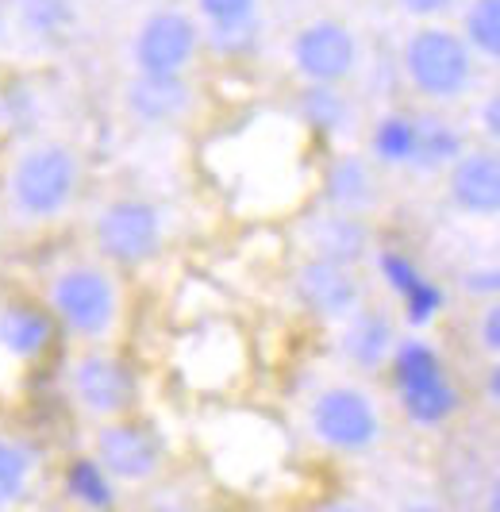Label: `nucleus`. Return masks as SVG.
Listing matches in <instances>:
<instances>
[{
    "mask_svg": "<svg viewBox=\"0 0 500 512\" xmlns=\"http://www.w3.org/2000/svg\"><path fill=\"white\" fill-rule=\"evenodd\" d=\"M124 108L143 128H170L193 112V85L185 74H135L124 85Z\"/></svg>",
    "mask_w": 500,
    "mask_h": 512,
    "instance_id": "obj_13",
    "label": "nucleus"
},
{
    "mask_svg": "<svg viewBox=\"0 0 500 512\" xmlns=\"http://www.w3.org/2000/svg\"><path fill=\"white\" fill-rule=\"evenodd\" d=\"M377 270H381L385 285L397 293L400 301H404V297H412V293L427 282L424 270H420L408 255H400V251H385V255H377Z\"/></svg>",
    "mask_w": 500,
    "mask_h": 512,
    "instance_id": "obj_26",
    "label": "nucleus"
},
{
    "mask_svg": "<svg viewBox=\"0 0 500 512\" xmlns=\"http://www.w3.org/2000/svg\"><path fill=\"white\" fill-rule=\"evenodd\" d=\"M66 489H70V497H74L77 505H85V509H93V512L112 509V501H116L112 478L104 474V466H100L97 459L70 462V470H66Z\"/></svg>",
    "mask_w": 500,
    "mask_h": 512,
    "instance_id": "obj_23",
    "label": "nucleus"
},
{
    "mask_svg": "<svg viewBox=\"0 0 500 512\" xmlns=\"http://www.w3.org/2000/svg\"><path fill=\"white\" fill-rule=\"evenodd\" d=\"M54 339L50 308L31 301H8L0 308V351L16 362H35Z\"/></svg>",
    "mask_w": 500,
    "mask_h": 512,
    "instance_id": "obj_17",
    "label": "nucleus"
},
{
    "mask_svg": "<svg viewBox=\"0 0 500 512\" xmlns=\"http://www.w3.org/2000/svg\"><path fill=\"white\" fill-rule=\"evenodd\" d=\"M416 151V116L385 112L370 131V154L381 166H408Z\"/></svg>",
    "mask_w": 500,
    "mask_h": 512,
    "instance_id": "obj_21",
    "label": "nucleus"
},
{
    "mask_svg": "<svg viewBox=\"0 0 500 512\" xmlns=\"http://www.w3.org/2000/svg\"><path fill=\"white\" fill-rule=\"evenodd\" d=\"M400 62H404L408 85L427 101H454L474 81V51H470V43L458 31L439 24L416 27L408 35V43H404Z\"/></svg>",
    "mask_w": 500,
    "mask_h": 512,
    "instance_id": "obj_3",
    "label": "nucleus"
},
{
    "mask_svg": "<svg viewBox=\"0 0 500 512\" xmlns=\"http://www.w3.org/2000/svg\"><path fill=\"white\" fill-rule=\"evenodd\" d=\"M93 243L112 266H147L166 243V216L147 197H112L93 216Z\"/></svg>",
    "mask_w": 500,
    "mask_h": 512,
    "instance_id": "obj_6",
    "label": "nucleus"
},
{
    "mask_svg": "<svg viewBox=\"0 0 500 512\" xmlns=\"http://www.w3.org/2000/svg\"><path fill=\"white\" fill-rule=\"evenodd\" d=\"M150 512H193L189 505H158V509H150Z\"/></svg>",
    "mask_w": 500,
    "mask_h": 512,
    "instance_id": "obj_36",
    "label": "nucleus"
},
{
    "mask_svg": "<svg viewBox=\"0 0 500 512\" xmlns=\"http://www.w3.org/2000/svg\"><path fill=\"white\" fill-rule=\"evenodd\" d=\"M400 512H447L443 505H435V501H412V505H404Z\"/></svg>",
    "mask_w": 500,
    "mask_h": 512,
    "instance_id": "obj_33",
    "label": "nucleus"
},
{
    "mask_svg": "<svg viewBox=\"0 0 500 512\" xmlns=\"http://www.w3.org/2000/svg\"><path fill=\"white\" fill-rule=\"evenodd\" d=\"M462 39L470 43V51L500 62V0H470L462 20Z\"/></svg>",
    "mask_w": 500,
    "mask_h": 512,
    "instance_id": "obj_24",
    "label": "nucleus"
},
{
    "mask_svg": "<svg viewBox=\"0 0 500 512\" xmlns=\"http://www.w3.org/2000/svg\"><path fill=\"white\" fill-rule=\"evenodd\" d=\"M258 39H262L258 16L243 20V24H208V47L220 58H247V54H254Z\"/></svg>",
    "mask_w": 500,
    "mask_h": 512,
    "instance_id": "obj_25",
    "label": "nucleus"
},
{
    "mask_svg": "<svg viewBox=\"0 0 500 512\" xmlns=\"http://www.w3.org/2000/svg\"><path fill=\"white\" fill-rule=\"evenodd\" d=\"M397 324L389 320V312L381 308H354L347 320H343V332H339V351L350 366L358 370H381L389 366L393 351H397Z\"/></svg>",
    "mask_w": 500,
    "mask_h": 512,
    "instance_id": "obj_15",
    "label": "nucleus"
},
{
    "mask_svg": "<svg viewBox=\"0 0 500 512\" xmlns=\"http://www.w3.org/2000/svg\"><path fill=\"white\" fill-rule=\"evenodd\" d=\"M320 512H377V509L366 505V501H331V505H324Z\"/></svg>",
    "mask_w": 500,
    "mask_h": 512,
    "instance_id": "obj_32",
    "label": "nucleus"
},
{
    "mask_svg": "<svg viewBox=\"0 0 500 512\" xmlns=\"http://www.w3.org/2000/svg\"><path fill=\"white\" fill-rule=\"evenodd\" d=\"M200 43H204V35L189 12L158 8L131 35L135 74H185L197 62Z\"/></svg>",
    "mask_w": 500,
    "mask_h": 512,
    "instance_id": "obj_7",
    "label": "nucleus"
},
{
    "mask_svg": "<svg viewBox=\"0 0 500 512\" xmlns=\"http://www.w3.org/2000/svg\"><path fill=\"white\" fill-rule=\"evenodd\" d=\"M462 154V135L450 128L443 116H416V151H412V170H443Z\"/></svg>",
    "mask_w": 500,
    "mask_h": 512,
    "instance_id": "obj_19",
    "label": "nucleus"
},
{
    "mask_svg": "<svg viewBox=\"0 0 500 512\" xmlns=\"http://www.w3.org/2000/svg\"><path fill=\"white\" fill-rule=\"evenodd\" d=\"M297 116L304 128L335 135L350 124V101L339 85H304L297 97Z\"/></svg>",
    "mask_w": 500,
    "mask_h": 512,
    "instance_id": "obj_18",
    "label": "nucleus"
},
{
    "mask_svg": "<svg viewBox=\"0 0 500 512\" xmlns=\"http://www.w3.org/2000/svg\"><path fill=\"white\" fill-rule=\"evenodd\" d=\"M477 339H481V347H485V351L500 355V301H493V305L481 312V324H477Z\"/></svg>",
    "mask_w": 500,
    "mask_h": 512,
    "instance_id": "obj_28",
    "label": "nucleus"
},
{
    "mask_svg": "<svg viewBox=\"0 0 500 512\" xmlns=\"http://www.w3.org/2000/svg\"><path fill=\"white\" fill-rule=\"evenodd\" d=\"M204 24H243L258 16V0H197Z\"/></svg>",
    "mask_w": 500,
    "mask_h": 512,
    "instance_id": "obj_27",
    "label": "nucleus"
},
{
    "mask_svg": "<svg viewBox=\"0 0 500 512\" xmlns=\"http://www.w3.org/2000/svg\"><path fill=\"white\" fill-rule=\"evenodd\" d=\"M47 308L54 324H62L74 339L100 343L120 328V282L100 262H70L54 270L47 282Z\"/></svg>",
    "mask_w": 500,
    "mask_h": 512,
    "instance_id": "obj_2",
    "label": "nucleus"
},
{
    "mask_svg": "<svg viewBox=\"0 0 500 512\" xmlns=\"http://www.w3.org/2000/svg\"><path fill=\"white\" fill-rule=\"evenodd\" d=\"M466 289L470 293H493V289H500V270H474V274H466Z\"/></svg>",
    "mask_w": 500,
    "mask_h": 512,
    "instance_id": "obj_31",
    "label": "nucleus"
},
{
    "mask_svg": "<svg viewBox=\"0 0 500 512\" xmlns=\"http://www.w3.org/2000/svg\"><path fill=\"white\" fill-rule=\"evenodd\" d=\"M297 301L320 320H347L354 308H362V282L354 266H339L327 258H304L293 278Z\"/></svg>",
    "mask_w": 500,
    "mask_h": 512,
    "instance_id": "obj_11",
    "label": "nucleus"
},
{
    "mask_svg": "<svg viewBox=\"0 0 500 512\" xmlns=\"http://www.w3.org/2000/svg\"><path fill=\"white\" fill-rule=\"evenodd\" d=\"M489 397L500 405V366H493V374H489Z\"/></svg>",
    "mask_w": 500,
    "mask_h": 512,
    "instance_id": "obj_34",
    "label": "nucleus"
},
{
    "mask_svg": "<svg viewBox=\"0 0 500 512\" xmlns=\"http://www.w3.org/2000/svg\"><path fill=\"white\" fill-rule=\"evenodd\" d=\"M74 20V0H16V24L39 43H58L70 35Z\"/></svg>",
    "mask_w": 500,
    "mask_h": 512,
    "instance_id": "obj_20",
    "label": "nucleus"
},
{
    "mask_svg": "<svg viewBox=\"0 0 500 512\" xmlns=\"http://www.w3.org/2000/svg\"><path fill=\"white\" fill-rule=\"evenodd\" d=\"M35 474V451L24 439L0 436V512L12 509L31 486Z\"/></svg>",
    "mask_w": 500,
    "mask_h": 512,
    "instance_id": "obj_22",
    "label": "nucleus"
},
{
    "mask_svg": "<svg viewBox=\"0 0 500 512\" xmlns=\"http://www.w3.org/2000/svg\"><path fill=\"white\" fill-rule=\"evenodd\" d=\"M393 389H397V401L404 416L420 428H435V424H447L450 416L458 412V389L450 385L447 370L439 351L424 343V339H400L393 359Z\"/></svg>",
    "mask_w": 500,
    "mask_h": 512,
    "instance_id": "obj_4",
    "label": "nucleus"
},
{
    "mask_svg": "<svg viewBox=\"0 0 500 512\" xmlns=\"http://www.w3.org/2000/svg\"><path fill=\"white\" fill-rule=\"evenodd\" d=\"M300 239L308 247V258H327L339 266H358L370 251V228L366 216H350L339 208H324L304 220Z\"/></svg>",
    "mask_w": 500,
    "mask_h": 512,
    "instance_id": "obj_14",
    "label": "nucleus"
},
{
    "mask_svg": "<svg viewBox=\"0 0 500 512\" xmlns=\"http://www.w3.org/2000/svg\"><path fill=\"white\" fill-rule=\"evenodd\" d=\"M93 459L104 466V474L112 482L143 486L162 474V443L150 428L120 416V420L100 424L97 439H93Z\"/></svg>",
    "mask_w": 500,
    "mask_h": 512,
    "instance_id": "obj_10",
    "label": "nucleus"
},
{
    "mask_svg": "<svg viewBox=\"0 0 500 512\" xmlns=\"http://www.w3.org/2000/svg\"><path fill=\"white\" fill-rule=\"evenodd\" d=\"M381 201V185H377L374 166L362 154H339L324 174V205L350 212V216H366Z\"/></svg>",
    "mask_w": 500,
    "mask_h": 512,
    "instance_id": "obj_16",
    "label": "nucleus"
},
{
    "mask_svg": "<svg viewBox=\"0 0 500 512\" xmlns=\"http://www.w3.org/2000/svg\"><path fill=\"white\" fill-rule=\"evenodd\" d=\"M481 131H485V135L500 147V89L489 97V101L481 104Z\"/></svg>",
    "mask_w": 500,
    "mask_h": 512,
    "instance_id": "obj_30",
    "label": "nucleus"
},
{
    "mask_svg": "<svg viewBox=\"0 0 500 512\" xmlns=\"http://www.w3.org/2000/svg\"><path fill=\"white\" fill-rule=\"evenodd\" d=\"M447 197L450 205L474 220L500 216V151H462L447 166Z\"/></svg>",
    "mask_w": 500,
    "mask_h": 512,
    "instance_id": "obj_12",
    "label": "nucleus"
},
{
    "mask_svg": "<svg viewBox=\"0 0 500 512\" xmlns=\"http://www.w3.org/2000/svg\"><path fill=\"white\" fill-rule=\"evenodd\" d=\"M4 35H8V4L0 0V43H4Z\"/></svg>",
    "mask_w": 500,
    "mask_h": 512,
    "instance_id": "obj_35",
    "label": "nucleus"
},
{
    "mask_svg": "<svg viewBox=\"0 0 500 512\" xmlns=\"http://www.w3.org/2000/svg\"><path fill=\"white\" fill-rule=\"evenodd\" d=\"M312 436L335 455H366L381 443V412L377 401L358 385H327L308 405Z\"/></svg>",
    "mask_w": 500,
    "mask_h": 512,
    "instance_id": "obj_5",
    "label": "nucleus"
},
{
    "mask_svg": "<svg viewBox=\"0 0 500 512\" xmlns=\"http://www.w3.org/2000/svg\"><path fill=\"white\" fill-rule=\"evenodd\" d=\"M289 58L304 85H343L358 70V35L343 20H312L293 35Z\"/></svg>",
    "mask_w": 500,
    "mask_h": 512,
    "instance_id": "obj_9",
    "label": "nucleus"
},
{
    "mask_svg": "<svg viewBox=\"0 0 500 512\" xmlns=\"http://www.w3.org/2000/svg\"><path fill=\"white\" fill-rule=\"evenodd\" d=\"M70 397L81 412L97 420H120L139 397V382L120 355L112 351H85L70 362Z\"/></svg>",
    "mask_w": 500,
    "mask_h": 512,
    "instance_id": "obj_8",
    "label": "nucleus"
},
{
    "mask_svg": "<svg viewBox=\"0 0 500 512\" xmlns=\"http://www.w3.org/2000/svg\"><path fill=\"white\" fill-rule=\"evenodd\" d=\"M81 185V158L70 143L35 139L12 154L4 170V201L8 212L24 224H50L74 205Z\"/></svg>",
    "mask_w": 500,
    "mask_h": 512,
    "instance_id": "obj_1",
    "label": "nucleus"
},
{
    "mask_svg": "<svg viewBox=\"0 0 500 512\" xmlns=\"http://www.w3.org/2000/svg\"><path fill=\"white\" fill-rule=\"evenodd\" d=\"M397 4L416 20H431V16H443L454 0H397Z\"/></svg>",
    "mask_w": 500,
    "mask_h": 512,
    "instance_id": "obj_29",
    "label": "nucleus"
}]
</instances>
